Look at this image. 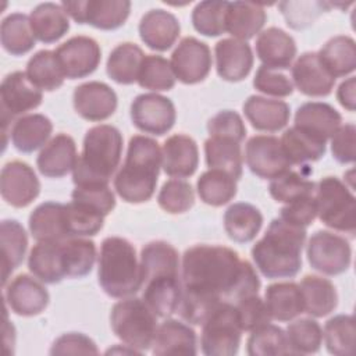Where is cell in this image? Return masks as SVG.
<instances>
[{
	"label": "cell",
	"mask_w": 356,
	"mask_h": 356,
	"mask_svg": "<svg viewBox=\"0 0 356 356\" xmlns=\"http://www.w3.org/2000/svg\"><path fill=\"white\" fill-rule=\"evenodd\" d=\"M182 293L177 313L200 325L222 302L257 295L260 278L254 267L231 248L196 245L185 250L181 267Z\"/></svg>",
	"instance_id": "6da1fadb"
},
{
	"label": "cell",
	"mask_w": 356,
	"mask_h": 356,
	"mask_svg": "<svg viewBox=\"0 0 356 356\" xmlns=\"http://www.w3.org/2000/svg\"><path fill=\"white\" fill-rule=\"evenodd\" d=\"M306 228L274 218L266 234L252 248L257 270L268 280L292 278L302 268Z\"/></svg>",
	"instance_id": "7a4b0ae2"
},
{
	"label": "cell",
	"mask_w": 356,
	"mask_h": 356,
	"mask_svg": "<svg viewBox=\"0 0 356 356\" xmlns=\"http://www.w3.org/2000/svg\"><path fill=\"white\" fill-rule=\"evenodd\" d=\"M161 165L159 143L143 135L129 139L122 167L114 178V189L127 203L147 202L156 191Z\"/></svg>",
	"instance_id": "3957f363"
},
{
	"label": "cell",
	"mask_w": 356,
	"mask_h": 356,
	"mask_svg": "<svg viewBox=\"0 0 356 356\" xmlns=\"http://www.w3.org/2000/svg\"><path fill=\"white\" fill-rule=\"evenodd\" d=\"M122 135L118 128L100 124L92 127L85 138L82 153L72 170V181L79 185H108L120 165Z\"/></svg>",
	"instance_id": "277c9868"
},
{
	"label": "cell",
	"mask_w": 356,
	"mask_h": 356,
	"mask_svg": "<svg viewBox=\"0 0 356 356\" xmlns=\"http://www.w3.org/2000/svg\"><path fill=\"white\" fill-rule=\"evenodd\" d=\"M97 280L102 289L117 299L129 298L142 289L140 263L129 241L108 236L102 242Z\"/></svg>",
	"instance_id": "5b68a950"
},
{
	"label": "cell",
	"mask_w": 356,
	"mask_h": 356,
	"mask_svg": "<svg viewBox=\"0 0 356 356\" xmlns=\"http://www.w3.org/2000/svg\"><path fill=\"white\" fill-rule=\"evenodd\" d=\"M110 324L117 338L143 353L152 348L157 330V316L143 299L129 296L111 307Z\"/></svg>",
	"instance_id": "8992f818"
},
{
	"label": "cell",
	"mask_w": 356,
	"mask_h": 356,
	"mask_svg": "<svg viewBox=\"0 0 356 356\" xmlns=\"http://www.w3.org/2000/svg\"><path fill=\"white\" fill-rule=\"evenodd\" d=\"M314 202L320 221L339 232L355 236L356 199L337 177H324L314 189Z\"/></svg>",
	"instance_id": "52a82bcc"
},
{
	"label": "cell",
	"mask_w": 356,
	"mask_h": 356,
	"mask_svg": "<svg viewBox=\"0 0 356 356\" xmlns=\"http://www.w3.org/2000/svg\"><path fill=\"white\" fill-rule=\"evenodd\" d=\"M202 325L200 348L206 356H234L238 353L243 331L232 302L218 305Z\"/></svg>",
	"instance_id": "ba28073f"
},
{
	"label": "cell",
	"mask_w": 356,
	"mask_h": 356,
	"mask_svg": "<svg viewBox=\"0 0 356 356\" xmlns=\"http://www.w3.org/2000/svg\"><path fill=\"white\" fill-rule=\"evenodd\" d=\"M306 256L316 271L339 275L350 266L352 249L346 238L331 231H316L306 245Z\"/></svg>",
	"instance_id": "9c48e42d"
},
{
	"label": "cell",
	"mask_w": 356,
	"mask_h": 356,
	"mask_svg": "<svg viewBox=\"0 0 356 356\" xmlns=\"http://www.w3.org/2000/svg\"><path fill=\"white\" fill-rule=\"evenodd\" d=\"M76 24H89L102 31H114L125 24L131 13L128 0H76L61 3Z\"/></svg>",
	"instance_id": "30bf717a"
},
{
	"label": "cell",
	"mask_w": 356,
	"mask_h": 356,
	"mask_svg": "<svg viewBox=\"0 0 356 356\" xmlns=\"http://www.w3.org/2000/svg\"><path fill=\"white\" fill-rule=\"evenodd\" d=\"M0 100L1 128L3 136L6 138L8 122H11L17 115L39 107L43 100V95L42 90L29 81L26 72L14 71L1 82Z\"/></svg>",
	"instance_id": "8fae6325"
},
{
	"label": "cell",
	"mask_w": 356,
	"mask_h": 356,
	"mask_svg": "<svg viewBox=\"0 0 356 356\" xmlns=\"http://www.w3.org/2000/svg\"><path fill=\"white\" fill-rule=\"evenodd\" d=\"M131 120L139 131L161 136L174 127L177 111L171 99L159 93H142L131 103Z\"/></svg>",
	"instance_id": "7c38bea8"
},
{
	"label": "cell",
	"mask_w": 356,
	"mask_h": 356,
	"mask_svg": "<svg viewBox=\"0 0 356 356\" xmlns=\"http://www.w3.org/2000/svg\"><path fill=\"white\" fill-rule=\"evenodd\" d=\"M210 47L193 38H184L171 54V68L175 79L185 85H193L204 81L211 70Z\"/></svg>",
	"instance_id": "4fadbf2b"
},
{
	"label": "cell",
	"mask_w": 356,
	"mask_h": 356,
	"mask_svg": "<svg viewBox=\"0 0 356 356\" xmlns=\"http://www.w3.org/2000/svg\"><path fill=\"white\" fill-rule=\"evenodd\" d=\"M245 161L252 174L261 179H274L291 170L281 142L271 135H254L245 146Z\"/></svg>",
	"instance_id": "5bb4252c"
},
{
	"label": "cell",
	"mask_w": 356,
	"mask_h": 356,
	"mask_svg": "<svg viewBox=\"0 0 356 356\" xmlns=\"http://www.w3.org/2000/svg\"><path fill=\"white\" fill-rule=\"evenodd\" d=\"M63 74L68 79H79L93 74L102 60L99 43L89 36H72L56 50Z\"/></svg>",
	"instance_id": "9a60e30c"
},
{
	"label": "cell",
	"mask_w": 356,
	"mask_h": 356,
	"mask_svg": "<svg viewBox=\"0 0 356 356\" xmlns=\"http://www.w3.org/2000/svg\"><path fill=\"white\" fill-rule=\"evenodd\" d=\"M39 192L40 182L29 164L14 160L1 168L0 193L10 206L26 207L39 196Z\"/></svg>",
	"instance_id": "2e32d148"
},
{
	"label": "cell",
	"mask_w": 356,
	"mask_h": 356,
	"mask_svg": "<svg viewBox=\"0 0 356 356\" xmlns=\"http://www.w3.org/2000/svg\"><path fill=\"white\" fill-rule=\"evenodd\" d=\"M74 108L83 120L104 121L117 110L115 92L104 82L89 81L75 88L72 95Z\"/></svg>",
	"instance_id": "e0dca14e"
},
{
	"label": "cell",
	"mask_w": 356,
	"mask_h": 356,
	"mask_svg": "<svg viewBox=\"0 0 356 356\" xmlns=\"http://www.w3.org/2000/svg\"><path fill=\"white\" fill-rule=\"evenodd\" d=\"M4 299L15 314L32 317L40 314L47 307L50 296L42 281L28 274H19L6 286Z\"/></svg>",
	"instance_id": "ac0fdd59"
},
{
	"label": "cell",
	"mask_w": 356,
	"mask_h": 356,
	"mask_svg": "<svg viewBox=\"0 0 356 356\" xmlns=\"http://www.w3.org/2000/svg\"><path fill=\"white\" fill-rule=\"evenodd\" d=\"M216 70L221 79L239 82L245 79L253 67V53L249 43L234 38H225L216 43Z\"/></svg>",
	"instance_id": "d6986e66"
},
{
	"label": "cell",
	"mask_w": 356,
	"mask_h": 356,
	"mask_svg": "<svg viewBox=\"0 0 356 356\" xmlns=\"http://www.w3.org/2000/svg\"><path fill=\"white\" fill-rule=\"evenodd\" d=\"M292 79L296 89L310 97L328 96L335 78L324 68L316 51H306L292 65Z\"/></svg>",
	"instance_id": "ffe728a7"
},
{
	"label": "cell",
	"mask_w": 356,
	"mask_h": 356,
	"mask_svg": "<svg viewBox=\"0 0 356 356\" xmlns=\"http://www.w3.org/2000/svg\"><path fill=\"white\" fill-rule=\"evenodd\" d=\"M142 299L157 317H170L177 313L182 281L179 274H161L143 281Z\"/></svg>",
	"instance_id": "44dd1931"
},
{
	"label": "cell",
	"mask_w": 356,
	"mask_h": 356,
	"mask_svg": "<svg viewBox=\"0 0 356 356\" xmlns=\"http://www.w3.org/2000/svg\"><path fill=\"white\" fill-rule=\"evenodd\" d=\"M139 36L152 50L165 51L177 42L181 25L178 18L163 8L149 10L139 22Z\"/></svg>",
	"instance_id": "7402d4cb"
},
{
	"label": "cell",
	"mask_w": 356,
	"mask_h": 356,
	"mask_svg": "<svg viewBox=\"0 0 356 356\" xmlns=\"http://www.w3.org/2000/svg\"><path fill=\"white\" fill-rule=\"evenodd\" d=\"M78 160L72 136L58 134L51 138L36 157V167L43 177L61 178L74 170Z\"/></svg>",
	"instance_id": "603a6c76"
},
{
	"label": "cell",
	"mask_w": 356,
	"mask_h": 356,
	"mask_svg": "<svg viewBox=\"0 0 356 356\" xmlns=\"http://www.w3.org/2000/svg\"><path fill=\"white\" fill-rule=\"evenodd\" d=\"M295 39L284 29L271 26L259 33L256 39V54L268 68L286 70L296 56Z\"/></svg>",
	"instance_id": "cb8c5ba5"
},
{
	"label": "cell",
	"mask_w": 356,
	"mask_h": 356,
	"mask_svg": "<svg viewBox=\"0 0 356 356\" xmlns=\"http://www.w3.org/2000/svg\"><path fill=\"white\" fill-rule=\"evenodd\" d=\"M163 170L168 177L188 178L199 165V149L196 142L184 134L170 136L161 152Z\"/></svg>",
	"instance_id": "d4e9b609"
},
{
	"label": "cell",
	"mask_w": 356,
	"mask_h": 356,
	"mask_svg": "<svg viewBox=\"0 0 356 356\" xmlns=\"http://www.w3.org/2000/svg\"><path fill=\"white\" fill-rule=\"evenodd\" d=\"M152 352L153 355H196V332L189 324L167 318L157 325Z\"/></svg>",
	"instance_id": "484cf974"
},
{
	"label": "cell",
	"mask_w": 356,
	"mask_h": 356,
	"mask_svg": "<svg viewBox=\"0 0 356 356\" xmlns=\"http://www.w3.org/2000/svg\"><path fill=\"white\" fill-rule=\"evenodd\" d=\"M243 113L254 129L277 132L289 122L291 107L284 100L252 95L243 103Z\"/></svg>",
	"instance_id": "4316f807"
},
{
	"label": "cell",
	"mask_w": 356,
	"mask_h": 356,
	"mask_svg": "<svg viewBox=\"0 0 356 356\" xmlns=\"http://www.w3.org/2000/svg\"><path fill=\"white\" fill-rule=\"evenodd\" d=\"M341 122V114L324 102H306L295 113V127L325 142L331 139Z\"/></svg>",
	"instance_id": "83f0119b"
},
{
	"label": "cell",
	"mask_w": 356,
	"mask_h": 356,
	"mask_svg": "<svg viewBox=\"0 0 356 356\" xmlns=\"http://www.w3.org/2000/svg\"><path fill=\"white\" fill-rule=\"evenodd\" d=\"M28 268L44 284H58L67 278L63 241L38 242L31 249Z\"/></svg>",
	"instance_id": "f1b7e54d"
},
{
	"label": "cell",
	"mask_w": 356,
	"mask_h": 356,
	"mask_svg": "<svg viewBox=\"0 0 356 356\" xmlns=\"http://www.w3.org/2000/svg\"><path fill=\"white\" fill-rule=\"evenodd\" d=\"M29 231L38 242H57L68 239L65 204L58 202L40 203L29 216Z\"/></svg>",
	"instance_id": "f546056e"
},
{
	"label": "cell",
	"mask_w": 356,
	"mask_h": 356,
	"mask_svg": "<svg viewBox=\"0 0 356 356\" xmlns=\"http://www.w3.org/2000/svg\"><path fill=\"white\" fill-rule=\"evenodd\" d=\"M53 131V124L44 114H26L17 118L11 127L10 138L19 153H33L46 145Z\"/></svg>",
	"instance_id": "4dcf8cb0"
},
{
	"label": "cell",
	"mask_w": 356,
	"mask_h": 356,
	"mask_svg": "<svg viewBox=\"0 0 356 356\" xmlns=\"http://www.w3.org/2000/svg\"><path fill=\"white\" fill-rule=\"evenodd\" d=\"M267 21L263 4L252 1H229L225 29L234 39L246 42L261 31Z\"/></svg>",
	"instance_id": "1f68e13d"
},
{
	"label": "cell",
	"mask_w": 356,
	"mask_h": 356,
	"mask_svg": "<svg viewBox=\"0 0 356 356\" xmlns=\"http://www.w3.org/2000/svg\"><path fill=\"white\" fill-rule=\"evenodd\" d=\"M33 35L42 43H54L70 29V19L61 4L51 1L38 4L29 15Z\"/></svg>",
	"instance_id": "d6a6232c"
},
{
	"label": "cell",
	"mask_w": 356,
	"mask_h": 356,
	"mask_svg": "<svg viewBox=\"0 0 356 356\" xmlns=\"http://www.w3.org/2000/svg\"><path fill=\"white\" fill-rule=\"evenodd\" d=\"M204 157L209 170H220L239 179L243 172L241 142L231 138L210 136L204 140Z\"/></svg>",
	"instance_id": "836d02e7"
},
{
	"label": "cell",
	"mask_w": 356,
	"mask_h": 356,
	"mask_svg": "<svg viewBox=\"0 0 356 356\" xmlns=\"http://www.w3.org/2000/svg\"><path fill=\"white\" fill-rule=\"evenodd\" d=\"M264 302L271 320L291 321L305 313L300 286L295 282H277L266 288Z\"/></svg>",
	"instance_id": "e575fe53"
},
{
	"label": "cell",
	"mask_w": 356,
	"mask_h": 356,
	"mask_svg": "<svg viewBox=\"0 0 356 356\" xmlns=\"http://www.w3.org/2000/svg\"><path fill=\"white\" fill-rule=\"evenodd\" d=\"M1 284L6 286L11 273L21 266L28 248V235L17 220H3L0 224Z\"/></svg>",
	"instance_id": "d590c367"
},
{
	"label": "cell",
	"mask_w": 356,
	"mask_h": 356,
	"mask_svg": "<svg viewBox=\"0 0 356 356\" xmlns=\"http://www.w3.org/2000/svg\"><path fill=\"white\" fill-rule=\"evenodd\" d=\"M261 225L263 214L250 203H234L224 213V229L234 242L248 243L253 241Z\"/></svg>",
	"instance_id": "8d00e7d4"
},
{
	"label": "cell",
	"mask_w": 356,
	"mask_h": 356,
	"mask_svg": "<svg viewBox=\"0 0 356 356\" xmlns=\"http://www.w3.org/2000/svg\"><path fill=\"white\" fill-rule=\"evenodd\" d=\"M280 142L291 165H302L309 161H317L325 154L327 150L325 140L307 134L295 125L282 134Z\"/></svg>",
	"instance_id": "74e56055"
},
{
	"label": "cell",
	"mask_w": 356,
	"mask_h": 356,
	"mask_svg": "<svg viewBox=\"0 0 356 356\" xmlns=\"http://www.w3.org/2000/svg\"><path fill=\"white\" fill-rule=\"evenodd\" d=\"M324 68L337 79L352 74L356 68V44L353 38L338 35L331 38L317 53Z\"/></svg>",
	"instance_id": "f35d334b"
},
{
	"label": "cell",
	"mask_w": 356,
	"mask_h": 356,
	"mask_svg": "<svg viewBox=\"0 0 356 356\" xmlns=\"http://www.w3.org/2000/svg\"><path fill=\"white\" fill-rule=\"evenodd\" d=\"M305 313L313 317H324L334 312L338 305V295L334 284L318 275H306L300 281Z\"/></svg>",
	"instance_id": "ab89813d"
},
{
	"label": "cell",
	"mask_w": 356,
	"mask_h": 356,
	"mask_svg": "<svg viewBox=\"0 0 356 356\" xmlns=\"http://www.w3.org/2000/svg\"><path fill=\"white\" fill-rule=\"evenodd\" d=\"M145 56L143 50L135 43L124 42L115 46L107 58V75L120 85L136 82Z\"/></svg>",
	"instance_id": "60d3db41"
},
{
	"label": "cell",
	"mask_w": 356,
	"mask_h": 356,
	"mask_svg": "<svg viewBox=\"0 0 356 356\" xmlns=\"http://www.w3.org/2000/svg\"><path fill=\"white\" fill-rule=\"evenodd\" d=\"M142 284L145 280L161 274H179V256L177 249L164 242L153 241L140 250Z\"/></svg>",
	"instance_id": "b9f144b4"
},
{
	"label": "cell",
	"mask_w": 356,
	"mask_h": 356,
	"mask_svg": "<svg viewBox=\"0 0 356 356\" xmlns=\"http://www.w3.org/2000/svg\"><path fill=\"white\" fill-rule=\"evenodd\" d=\"M35 35L29 17L22 13H11L3 18L0 40L3 49L11 56H22L35 46Z\"/></svg>",
	"instance_id": "7bdbcfd3"
},
{
	"label": "cell",
	"mask_w": 356,
	"mask_h": 356,
	"mask_svg": "<svg viewBox=\"0 0 356 356\" xmlns=\"http://www.w3.org/2000/svg\"><path fill=\"white\" fill-rule=\"evenodd\" d=\"M26 75L29 81L40 90L51 92L64 83V74L57 60L56 51L39 50L26 63Z\"/></svg>",
	"instance_id": "ee69618b"
},
{
	"label": "cell",
	"mask_w": 356,
	"mask_h": 356,
	"mask_svg": "<svg viewBox=\"0 0 356 356\" xmlns=\"http://www.w3.org/2000/svg\"><path fill=\"white\" fill-rule=\"evenodd\" d=\"M196 189L203 203L220 207L236 195V179L224 171L207 170L197 178Z\"/></svg>",
	"instance_id": "f6af8a7d"
},
{
	"label": "cell",
	"mask_w": 356,
	"mask_h": 356,
	"mask_svg": "<svg viewBox=\"0 0 356 356\" xmlns=\"http://www.w3.org/2000/svg\"><path fill=\"white\" fill-rule=\"evenodd\" d=\"M355 318L350 314H337L325 325L323 338L325 348L335 356H350L355 350Z\"/></svg>",
	"instance_id": "bcb514c9"
},
{
	"label": "cell",
	"mask_w": 356,
	"mask_h": 356,
	"mask_svg": "<svg viewBox=\"0 0 356 356\" xmlns=\"http://www.w3.org/2000/svg\"><path fill=\"white\" fill-rule=\"evenodd\" d=\"M229 1L225 0H204L192 10V25L203 36H220L225 29L227 11Z\"/></svg>",
	"instance_id": "7dc6e473"
},
{
	"label": "cell",
	"mask_w": 356,
	"mask_h": 356,
	"mask_svg": "<svg viewBox=\"0 0 356 356\" xmlns=\"http://www.w3.org/2000/svg\"><path fill=\"white\" fill-rule=\"evenodd\" d=\"M249 356H277L291 353L286 332L274 324H264L252 331L246 342Z\"/></svg>",
	"instance_id": "c3c4849f"
},
{
	"label": "cell",
	"mask_w": 356,
	"mask_h": 356,
	"mask_svg": "<svg viewBox=\"0 0 356 356\" xmlns=\"http://www.w3.org/2000/svg\"><path fill=\"white\" fill-rule=\"evenodd\" d=\"M310 172L312 171H307V172H300L293 170L285 171L284 174L271 179L268 185L270 196L275 202L291 203L296 199L313 195L316 189V184L307 178Z\"/></svg>",
	"instance_id": "681fc988"
},
{
	"label": "cell",
	"mask_w": 356,
	"mask_h": 356,
	"mask_svg": "<svg viewBox=\"0 0 356 356\" xmlns=\"http://www.w3.org/2000/svg\"><path fill=\"white\" fill-rule=\"evenodd\" d=\"M65 270L68 278H82L88 275L96 260V245L85 238H68L63 241Z\"/></svg>",
	"instance_id": "f907efd6"
},
{
	"label": "cell",
	"mask_w": 356,
	"mask_h": 356,
	"mask_svg": "<svg viewBox=\"0 0 356 356\" xmlns=\"http://www.w3.org/2000/svg\"><path fill=\"white\" fill-rule=\"evenodd\" d=\"M65 222L70 238L93 236L103 228L104 216L88 204L71 200L65 204Z\"/></svg>",
	"instance_id": "816d5d0a"
},
{
	"label": "cell",
	"mask_w": 356,
	"mask_h": 356,
	"mask_svg": "<svg viewBox=\"0 0 356 356\" xmlns=\"http://www.w3.org/2000/svg\"><path fill=\"white\" fill-rule=\"evenodd\" d=\"M286 338L291 353L310 355L320 350L323 330L313 318H299L286 327Z\"/></svg>",
	"instance_id": "f5cc1de1"
},
{
	"label": "cell",
	"mask_w": 356,
	"mask_h": 356,
	"mask_svg": "<svg viewBox=\"0 0 356 356\" xmlns=\"http://www.w3.org/2000/svg\"><path fill=\"white\" fill-rule=\"evenodd\" d=\"M136 82L140 88L153 92L170 90L175 85V75L167 58L157 54H146Z\"/></svg>",
	"instance_id": "db71d44e"
},
{
	"label": "cell",
	"mask_w": 356,
	"mask_h": 356,
	"mask_svg": "<svg viewBox=\"0 0 356 356\" xmlns=\"http://www.w3.org/2000/svg\"><path fill=\"white\" fill-rule=\"evenodd\" d=\"M159 206L170 214H181L188 211L195 203L193 188L184 179H168L163 184L157 195Z\"/></svg>",
	"instance_id": "11a10c76"
},
{
	"label": "cell",
	"mask_w": 356,
	"mask_h": 356,
	"mask_svg": "<svg viewBox=\"0 0 356 356\" xmlns=\"http://www.w3.org/2000/svg\"><path fill=\"white\" fill-rule=\"evenodd\" d=\"M281 14L286 25L292 29H305L310 26L314 19L332 7L328 1H281L278 3Z\"/></svg>",
	"instance_id": "9f6ffc18"
},
{
	"label": "cell",
	"mask_w": 356,
	"mask_h": 356,
	"mask_svg": "<svg viewBox=\"0 0 356 356\" xmlns=\"http://www.w3.org/2000/svg\"><path fill=\"white\" fill-rule=\"evenodd\" d=\"M235 310L242 331L252 332L253 330L271 321V316L268 313L266 302L257 295H250L239 299L235 305Z\"/></svg>",
	"instance_id": "6f0895ef"
},
{
	"label": "cell",
	"mask_w": 356,
	"mask_h": 356,
	"mask_svg": "<svg viewBox=\"0 0 356 356\" xmlns=\"http://www.w3.org/2000/svg\"><path fill=\"white\" fill-rule=\"evenodd\" d=\"M71 200L81 202L97 210L104 217L115 207V197L108 185H79L71 193Z\"/></svg>",
	"instance_id": "680465c9"
},
{
	"label": "cell",
	"mask_w": 356,
	"mask_h": 356,
	"mask_svg": "<svg viewBox=\"0 0 356 356\" xmlns=\"http://www.w3.org/2000/svg\"><path fill=\"white\" fill-rule=\"evenodd\" d=\"M253 86L259 92L275 97H286L293 92V83L286 74L266 65L257 68L253 78Z\"/></svg>",
	"instance_id": "91938a15"
},
{
	"label": "cell",
	"mask_w": 356,
	"mask_h": 356,
	"mask_svg": "<svg viewBox=\"0 0 356 356\" xmlns=\"http://www.w3.org/2000/svg\"><path fill=\"white\" fill-rule=\"evenodd\" d=\"M210 136L231 138L242 142L246 136V127L242 117L232 110H222L213 115L207 122Z\"/></svg>",
	"instance_id": "94428289"
},
{
	"label": "cell",
	"mask_w": 356,
	"mask_h": 356,
	"mask_svg": "<svg viewBox=\"0 0 356 356\" xmlns=\"http://www.w3.org/2000/svg\"><path fill=\"white\" fill-rule=\"evenodd\" d=\"M316 217H317V210H316L314 193L310 196L296 199L291 203H286L280 210L281 220H284L288 224L303 227V228L309 227Z\"/></svg>",
	"instance_id": "6125c7cd"
},
{
	"label": "cell",
	"mask_w": 356,
	"mask_h": 356,
	"mask_svg": "<svg viewBox=\"0 0 356 356\" xmlns=\"http://www.w3.org/2000/svg\"><path fill=\"white\" fill-rule=\"evenodd\" d=\"M99 349L93 339L82 332L60 335L50 348V355H97Z\"/></svg>",
	"instance_id": "be15d7a7"
},
{
	"label": "cell",
	"mask_w": 356,
	"mask_h": 356,
	"mask_svg": "<svg viewBox=\"0 0 356 356\" xmlns=\"http://www.w3.org/2000/svg\"><path fill=\"white\" fill-rule=\"evenodd\" d=\"M356 143V127L349 122L341 125L331 136V153L332 157L341 164H352L355 161V145Z\"/></svg>",
	"instance_id": "e7e4bbea"
},
{
	"label": "cell",
	"mask_w": 356,
	"mask_h": 356,
	"mask_svg": "<svg viewBox=\"0 0 356 356\" xmlns=\"http://www.w3.org/2000/svg\"><path fill=\"white\" fill-rule=\"evenodd\" d=\"M337 99L339 104L348 111H355L356 104V79L355 76H349L343 82L339 83L337 89Z\"/></svg>",
	"instance_id": "03108f58"
}]
</instances>
